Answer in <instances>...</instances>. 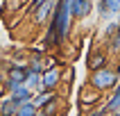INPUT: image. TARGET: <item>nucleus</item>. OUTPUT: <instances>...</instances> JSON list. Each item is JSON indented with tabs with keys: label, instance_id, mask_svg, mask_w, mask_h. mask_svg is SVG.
<instances>
[{
	"label": "nucleus",
	"instance_id": "f257e3e1",
	"mask_svg": "<svg viewBox=\"0 0 120 116\" xmlns=\"http://www.w3.org/2000/svg\"><path fill=\"white\" fill-rule=\"evenodd\" d=\"M70 2L73 0H57V7L52 12V18L45 25L43 32V48L52 50V48H61L70 36L73 30V14H70Z\"/></svg>",
	"mask_w": 120,
	"mask_h": 116
},
{
	"label": "nucleus",
	"instance_id": "f03ea898",
	"mask_svg": "<svg viewBox=\"0 0 120 116\" xmlns=\"http://www.w3.org/2000/svg\"><path fill=\"white\" fill-rule=\"evenodd\" d=\"M118 82H120V68H118L116 61H111L109 66L98 68V71H93V73H88L86 87H91L93 91H98V93H102V96H109L116 89Z\"/></svg>",
	"mask_w": 120,
	"mask_h": 116
},
{
	"label": "nucleus",
	"instance_id": "7ed1b4c3",
	"mask_svg": "<svg viewBox=\"0 0 120 116\" xmlns=\"http://www.w3.org/2000/svg\"><path fill=\"white\" fill-rule=\"evenodd\" d=\"M109 64H111V52L107 50L104 43L88 48V52H86V71L88 73H93L98 68H104V66H109Z\"/></svg>",
	"mask_w": 120,
	"mask_h": 116
},
{
	"label": "nucleus",
	"instance_id": "20e7f679",
	"mask_svg": "<svg viewBox=\"0 0 120 116\" xmlns=\"http://www.w3.org/2000/svg\"><path fill=\"white\" fill-rule=\"evenodd\" d=\"M64 84V68L61 66H52L45 68L41 75V91H59Z\"/></svg>",
	"mask_w": 120,
	"mask_h": 116
},
{
	"label": "nucleus",
	"instance_id": "39448f33",
	"mask_svg": "<svg viewBox=\"0 0 120 116\" xmlns=\"http://www.w3.org/2000/svg\"><path fill=\"white\" fill-rule=\"evenodd\" d=\"M54 7H57V0H45L43 5H39L32 14H30V16H32V23L39 25V27H45L48 23H50V18H52Z\"/></svg>",
	"mask_w": 120,
	"mask_h": 116
},
{
	"label": "nucleus",
	"instance_id": "423d86ee",
	"mask_svg": "<svg viewBox=\"0 0 120 116\" xmlns=\"http://www.w3.org/2000/svg\"><path fill=\"white\" fill-rule=\"evenodd\" d=\"M70 14L75 23L86 20L91 14H95V0H73L70 2Z\"/></svg>",
	"mask_w": 120,
	"mask_h": 116
},
{
	"label": "nucleus",
	"instance_id": "0eeeda50",
	"mask_svg": "<svg viewBox=\"0 0 120 116\" xmlns=\"http://www.w3.org/2000/svg\"><path fill=\"white\" fill-rule=\"evenodd\" d=\"M102 98L104 96L98 93V91H93L91 87H84L79 89V109L82 112H88V109H95V107H100L102 105Z\"/></svg>",
	"mask_w": 120,
	"mask_h": 116
},
{
	"label": "nucleus",
	"instance_id": "6e6552de",
	"mask_svg": "<svg viewBox=\"0 0 120 116\" xmlns=\"http://www.w3.org/2000/svg\"><path fill=\"white\" fill-rule=\"evenodd\" d=\"M5 80L16 82V84H25L27 80V61H11L5 68Z\"/></svg>",
	"mask_w": 120,
	"mask_h": 116
},
{
	"label": "nucleus",
	"instance_id": "1a4fd4ad",
	"mask_svg": "<svg viewBox=\"0 0 120 116\" xmlns=\"http://www.w3.org/2000/svg\"><path fill=\"white\" fill-rule=\"evenodd\" d=\"M57 100H61L59 91H36L34 98H32V102L36 105V109H45L48 105H52V102H57Z\"/></svg>",
	"mask_w": 120,
	"mask_h": 116
},
{
	"label": "nucleus",
	"instance_id": "9d476101",
	"mask_svg": "<svg viewBox=\"0 0 120 116\" xmlns=\"http://www.w3.org/2000/svg\"><path fill=\"white\" fill-rule=\"evenodd\" d=\"M95 16L100 23H109V20H116V12L111 9L109 0H95Z\"/></svg>",
	"mask_w": 120,
	"mask_h": 116
},
{
	"label": "nucleus",
	"instance_id": "9b49d317",
	"mask_svg": "<svg viewBox=\"0 0 120 116\" xmlns=\"http://www.w3.org/2000/svg\"><path fill=\"white\" fill-rule=\"evenodd\" d=\"M104 109H107L109 114H116V112H120V82L116 84V89L111 91V93L104 98Z\"/></svg>",
	"mask_w": 120,
	"mask_h": 116
},
{
	"label": "nucleus",
	"instance_id": "f8f14e48",
	"mask_svg": "<svg viewBox=\"0 0 120 116\" xmlns=\"http://www.w3.org/2000/svg\"><path fill=\"white\" fill-rule=\"evenodd\" d=\"M20 105H23V102H18L16 98L5 96V98L0 100V116H16V112H18Z\"/></svg>",
	"mask_w": 120,
	"mask_h": 116
},
{
	"label": "nucleus",
	"instance_id": "ddd939ff",
	"mask_svg": "<svg viewBox=\"0 0 120 116\" xmlns=\"http://www.w3.org/2000/svg\"><path fill=\"white\" fill-rule=\"evenodd\" d=\"M118 30H120L118 20H109V23H104V25H102V41H104V43L111 41L116 34H118Z\"/></svg>",
	"mask_w": 120,
	"mask_h": 116
},
{
	"label": "nucleus",
	"instance_id": "4468645a",
	"mask_svg": "<svg viewBox=\"0 0 120 116\" xmlns=\"http://www.w3.org/2000/svg\"><path fill=\"white\" fill-rule=\"evenodd\" d=\"M25 87H30L36 93V91H41V73H32L30 68H27V80H25Z\"/></svg>",
	"mask_w": 120,
	"mask_h": 116
},
{
	"label": "nucleus",
	"instance_id": "2eb2a0df",
	"mask_svg": "<svg viewBox=\"0 0 120 116\" xmlns=\"http://www.w3.org/2000/svg\"><path fill=\"white\" fill-rule=\"evenodd\" d=\"M36 112H39V109H36V105L30 100V102H23V105L18 107L16 116H36Z\"/></svg>",
	"mask_w": 120,
	"mask_h": 116
},
{
	"label": "nucleus",
	"instance_id": "dca6fc26",
	"mask_svg": "<svg viewBox=\"0 0 120 116\" xmlns=\"http://www.w3.org/2000/svg\"><path fill=\"white\" fill-rule=\"evenodd\" d=\"M104 46H107V50L113 55V57H120V30H118V34H116L113 39H111V41H107Z\"/></svg>",
	"mask_w": 120,
	"mask_h": 116
},
{
	"label": "nucleus",
	"instance_id": "f3484780",
	"mask_svg": "<svg viewBox=\"0 0 120 116\" xmlns=\"http://www.w3.org/2000/svg\"><path fill=\"white\" fill-rule=\"evenodd\" d=\"M82 116H109V112L104 109V105H100V107H95V109H88V112H82Z\"/></svg>",
	"mask_w": 120,
	"mask_h": 116
},
{
	"label": "nucleus",
	"instance_id": "a211bd4d",
	"mask_svg": "<svg viewBox=\"0 0 120 116\" xmlns=\"http://www.w3.org/2000/svg\"><path fill=\"white\" fill-rule=\"evenodd\" d=\"M43 2H45V0H27V2H25V7H27V14H32L34 9H36L39 5H43Z\"/></svg>",
	"mask_w": 120,
	"mask_h": 116
},
{
	"label": "nucleus",
	"instance_id": "6ab92c4d",
	"mask_svg": "<svg viewBox=\"0 0 120 116\" xmlns=\"http://www.w3.org/2000/svg\"><path fill=\"white\" fill-rule=\"evenodd\" d=\"M109 5H111V9L116 12V16L120 14V0H109Z\"/></svg>",
	"mask_w": 120,
	"mask_h": 116
},
{
	"label": "nucleus",
	"instance_id": "aec40b11",
	"mask_svg": "<svg viewBox=\"0 0 120 116\" xmlns=\"http://www.w3.org/2000/svg\"><path fill=\"white\" fill-rule=\"evenodd\" d=\"M5 93V73L0 71V96Z\"/></svg>",
	"mask_w": 120,
	"mask_h": 116
},
{
	"label": "nucleus",
	"instance_id": "412c9836",
	"mask_svg": "<svg viewBox=\"0 0 120 116\" xmlns=\"http://www.w3.org/2000/svg\"><path fill=\"white\" fill-rule=\"evenodd\" d=\"M116 20H118V23H120V14H118V16H116Z\"/></svg>",
	"mask_w": 120,
	"mask_h": 116
}]
</instances>
